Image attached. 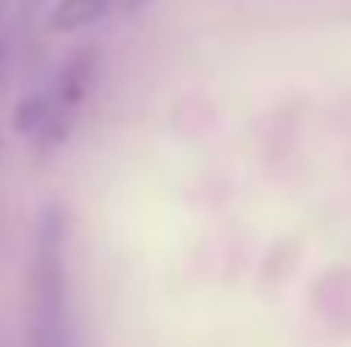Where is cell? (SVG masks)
Returning <instances> with one entry per match:
<instances>
[{
    "label": "cell",
    "mask_w": 351,
    "mask_h": 347,
    "mask_svg": "<svg viewBox=\"0 0 351 347\" xmlns=\"http://www.w3.org/2000/svg\"><path fill=\"white\" fill-rule=\"evenodd\" d=\"M147 0H120V9H143Z\"/></svg>",
    "instance_id": "obj_5"
},
{
    "label": "cell",
    "mask_w": 351,
    "mask_h": 347,
    "mask_svg": "<svg viewBox=\"0 0 351 347\" xmlns=\"http://www.w3.org/2000/svg\"><path fill=\"white\" fill-rule=\"evenodd\" d=\"M36 347H62V214L49 209L36 250Z\"/></svg>",
    "instance_id": "obj_1"
},
{
    "label": "cell",
    "mask_w": 351,
    "mask_h": 347,
    "mask_svg": "<svg viewBox=\"0 0 351 347\" xmlns=\"http://www.w3.org/2000/svg\"><path fill=\"white\" fill-rule=\"evenodd\" d=\"M112 9H120V0H49L45 5V32L49 36H76L98 27Z\"/></svg>",
    "instance_id": "obj_2"
},
{
    "label": "cell",
    "mask_w": 351,
    "mask_h": 347,
    "mask_svg": "<svg viewBox=\"0 0 351 347\" xmlns=\"http://www.w3.org/2000/svg\"><path fill=\"white\" fill-rule=\"evenodd\" d=\"M49 112H53L49 94H27L23 103L14 107V130L23 134V139H36V134L45 130V121H49Z\"/></svg>",
    "instance_id": "obj_4"
},
{
    "label": "cell",
    "mask_w": 351,
    "mask_h": 347,
    "mask_svg": "<svg viewBox=\"0 0 351 347\" xmlns=\"http://www.w3.org/2000/svg\"><path fill=\"white\" fill-rule=\"evenodd\" d=\"M94 71H98V49H80V53H71V58L62 62V71H58V94H53V103H58V107H71V112H76V107L85 103L89 85H94Z\"/></svg>",
    "instance_id": "obj_3"
},
{
    "label": "cell",
    "mask_w": 351,
    "mask_h": 347,
    "mask_svg": "<svg viewBox=\"0 0 351 347\" xmlns=\"http://www.w3.org/2000/svg\"><path fill=\"white\" fill-rule=\"evenodd\" d=\"M0 9H5V0H0Z\"/></svg>",
    "instance_id": "obj_7"
},
{
    "label": "cell",
    "mask_w": 351,
    "mask_h": 347,
    "mask_svg": "<svg viewBox=\"0 0 351 347\" xmlns=\"http://www.w3.org/2000/svg\"><path fill=\"white\" fill-rule=\"evenodd\" d=\"M27 5H49V0H27Z\"/></svg>",
    "instance_id": "obj_6"
}]
</instances>
